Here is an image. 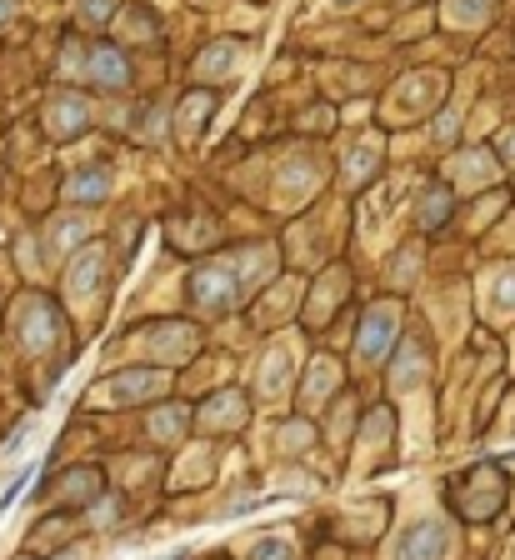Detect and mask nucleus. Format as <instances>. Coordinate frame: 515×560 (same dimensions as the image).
Returning a JSON list of instances; mask_svg holds the SVG:
<instances>
[{
    "mask_svg": "<svg viewBox=\"0 0 515 560\" xmlns=\"http://www.w3.org/2000/svg\"><path fill=\"white\" fill-rule=\"evenodd\" d=\"M445 550H451L445 520H416V526L396 540V560H445Z\"/></svg>",
    "mask_w": 515,
    "mask_h": 560,
    "instance_id": "1",
    "label": "nucleus"
},
{
    "mask_svg": "<svg viewBox=\"0 0 515 560\" xmlns=\"http://www.w3.org/2000/svg\"><path fill=\"white\" fill-rule=\"evenodd\" d=\"M236 266H211L191 275V301L205 305V311H230L236 305Z\"/></svg>",
    "mask_w": 515,
    "mask_h": 560,
    "instance_id": "2",
    "label": "nucleus"
},
{
    "mask_svg": "<svg viewBox=\"0 0 515 560\" xmlns=\"http://www.w3.org/2000/svg\"><path fill=\"white\" fill-rule=\"evenodd\" d=\"M165 390V376L161 370H136V376H120V380H106V386L90 390L96 406H130V400H145V396H161Z\"/></svg>",
    "mask_w": 515,
    "mask_h": 560,
    "instance_id": "3",
    "label": "nucleus"
},
{
    "mask_svg": "<svg viewBox=\"0 0 515 560\" xmlns=\"http://www.w3.org/2000/svg\"><path fill=\"white\" fill-rule=\"evenodd\" d=\"M15 315H21V345L31 350V356H41L45 345L55 341V311L41 301V295H25Z\"/></svg>",
    "mask_w": 515,
    "mask_h": 560,
    "instance_id": "4",
    "label": "nucleus"
},
{
    "mask_svg": "<svg viewBox=\"0 0 515 560\" xmlns=\"http://www.w3.org/2000/svg\"><path fill=\"white\" fill-rule=\"evenodd\" d=\"M396 341V311H386V305H380V311H370L365 315V331H360V356L365 360H380L386 356V345Z\"/></svg>",
    "mask_w": 515,
    "mask_h": 560,
    "instance_id": "5",
    "label": "nucleus"
},
{
    "mask_svg": "<svg viewBox=\"0 0 515 560\" xmlns=\"http://www.w3.org/2000/svg\"><path fill=\"white\" fill-rule=\"evenodd\" d=\"M100 275H106V250H86V256L70 266V301H86V295H96Z\"/></svg>",
    "mask_w": 515,
    "mask_h": 560,
    "instance_id": "6",
    "label": "nucleus"
},
{
    "mask_svg": "<svg viewBox=\"0 0 515 560\" xmlns=\"http://www.w3.org/2000/svg\"><path fill=\"white\" fill-rule=\"evenodd\" d=\"M485 311L491 315H515V266L495 270L491 285H485Z\"/></svg>",
    "mask_w": 515,
    "mask_h": 560,
    "instance_id": "7",
    "label": "nucleus"
},
{
    "mask_svg": "<svg viewBox=\"0 0 515 560\" xmlns=\"http://www.w3.org/2000/svg\"><path fill=\"white\" fill-rule=\"evenodd\" d=\"M51 130L55 135H80L86 130V100H76V96H65V100H55L51 106Z\"/></svg>",
    "mask_w": 515,
    "mask_h": 560,
    "instance_id": "8",
    "label": "nucleus"
},
{
    "mask_svg": "<svg viewBox=\"0 0 515 560\" xmlns=\"http://www.w3.org/2000/svg\"><path fill=\"white\" fill-rule=\"evenodd\" d=\"M106 191H110V175L106 171H80V175H70V181H65V195H70V201H106Z\"/></svg>",
    "mask_w": 515,
    "mask_h": 560,
    "instance_id": "9",
    "label": "nucleus"
},
{
    "mask_svg": "<svg viewBox=\"0 0 515 560\" xmlns=\"http://www.w3.org/2000/svg\"><path fill=\"white\" fill-rule=\"evenodd\" d=\"M90 76H96L100 86H126V61H120L116 51H106V45H100V51L90 55Z\"/></svg>",
    "mask_w": 515,
    "mask_h": 560,
    "instance_id": "10",
    "label": "nucleus"
},
{
    "mask_svg": "<svg viewBox=\"0 0 515 560\" xmlns=\"http://www.w3.org/2000/svg\"><path fill=\"white\" fill-rule=\"evenodd\" d=\"M286 380H290V350H276L270 366H260V390H266V396H280Z\"/></svg>",
    "mask_w": 515,
    "mask_h": 560,
    "instance_id": "11",
    "label": "nucleus"
},
{
    "mask_svg": "<svg viewBox=\"0 0 515 560\" xmlns=\"http://www.w3.org/2000/svg\"><path fill=\"white\" fill-rule=\"evenodd\" d=\"M240 415H246V406H240L236 390H226V396L205 410V420H211V425H240Z\"/></svg>",
    "mask_w": 515,
    "mask_h": 560,
    "instance_id": "12",
    "label": "nucleus"
},
{
    "mask_svg": "<svg viewBox=\"0 0 515 560\" xmlns=\"http://www.w3.org/2000/svg\"><path fill=\"white\" fill-rule=\"evenodd\" d=\"M396 195H400V185H380V191L370 195V205H365V230H376L380 216H390V210H396Z\"/></svg>",
    "mask_w": 515,
    "mask_h": 560,
    "instance_id": "13",
    "label": "nucleus"
},
{
    "mask_svg": "<svg viewBox=\"0 0 515 560\" xmlns=\"http://www.w3.org/2000/svg\"><path fill=\"white\" fill-rule=\"evenodd\" d=\"M376 155H380V140H360V145H355V155H351V165H345V181H360L365 171H370V165H376Z\"/></svg>",
    "mask_w": 515,
    "mask_h": 560,
    "instance_id": "14",
    "label": "nucleus"
},
{
    "mask_svg": "<svg viewBox=\"0 0 515 560\" xmlns=\"http://www.w3.org/2000/svg\"><path fill=\"white\" fill-rule=\"evenodd\" d=\"M491 175H495V165L485 161L481 151L461 155V181H465V185H485V181H491Z\"/></svg>",
    "mask_w": 515,
    "mask_h": 560,
    "instance_id": "15",
    "label": "nucleus"
},
{
    "mask_svg": "<svg viewBox=\"0 0 515 560\" xmlns=\"http://www.w3.org/2000/svg\"><path fill=\"white\" fill-rule=\"evenodd\" d=\"M205 106H211V100H205V96H191V100H185V106H181V120H175V130H181L185 140H191L195 130H201V116H205Z\"/></svg>",
    "mask_w": 515,
    "mask_h": 560,
    "instance_id": "16",
    "label": "nucleus"
},
{
    "mask_svg": "<svg viewBox=\"0 0 515 560\" xmlns=\"http://www.w3.org/2000/svg\"><path fill=\"white\" fill-rule=\"evenodd\" d=\"M250 560H295V546H290L286 536H276V540H260V546L250 550Z\"/></svg>",
    "mask_w": 515,
    "mask_h": 560,
    "instance_id": "17",
    "label": "nucleus"
},
{
    "mask_svg": "<svg viewBox=\"0 0 515 560\" xmlns=\"http://www.w3.org/2000/svg\"><path fill=\"white\" fill-rule=\"evenodd\" d=\"M426 201H430V205H420V226H440V220H445V210H451V195H445V191H430Z\"/></svg>",
    "mask_w": 515,
    "mask_h": 560,
    "instance_id": "18",
    "label": "nucleus"
},
{
    "mask_svg": "<svg viewBox=\"0 0 515 560\" xmlns=\"http://www.w3.org/2000/svg\"><path fill=\"white\" fill-rule=\"evenodd\" d=\"M426 370V360H420V350L416 345H406V356H400V366H396V386H410V380Z\"/></svg>",
    "mask_w": 515,
    "mask_h": 560,
    "instance_id": "19",
    "label": "nucleus"
},
{
    "mask_svg": "<svg viewBox=\"0 0 515 560\" xmlns=\"http://www.w3.org/2000/svg\"><path fill=\"white\" fill-rule=\"evenodd\" d=\"M86 236V220H61V226L51 230V240H55V250H70L76 240Z\"/></svg>",
    "mask_w": 515,
    "mask_h": 560,
    "instance_id": "20",
    "label": "nucleus"
},
{
    "mask_svg": "<svg viewBox=\"0 0 515 560\" xmlns=\"http://www.w3.org/2000/svg\"><path fill=\"white\" fill-rule=\"evenodd\" d=\"M331 386H335V366H331V360H321V366H315V376H311V400H321Z\"/></svg>",
    "mask_w": 515,
    "mask_h": 560,
    "instance_id": "21",
    "label": "nucleus"
},
{
    "mask_svg": "<svg viewBox=\"0 0 515 560\" xmlns=\"http://www.w3.org/2000/svg\"><path fill=\"white\" fill-rule=\"evenodd\" d=\"M185 425V415L181 410H165V415H155V435H175Z\"/></svg>",
    "mask_w": 515,
    "mask_h": 560,
    "instance_id": "22",
    "label": "nucleus"
},
{
    "mask_svg": "<svg viewBox=\"0 0 515 560\" xmlns=\"http://www.w3.org/2000/svg\"><path fill=\"white\" fill-rule=\"evenodd\" d=\"M230 61H236V51H211L205 55V70H226Z\"/></svg>",
    "mask_w": 515,
    "mask_h": 560,
    "instance_id": "23",
    "label": "nucleus"
},
{
    "mask_svg": "<svg viewBox=\"0 0 515 560\" xmlns=\"http://www.w3.org/2000/svg\"><path fill=\"white\" fill-rule=\"evenodd\" d=\"M106 11H110V0H86V15H90V21H100Z\"/></svg>",
    "mask_w": 515,
    "mask_h": 560,
    "instance_id": "24",
    "label": "nucleus"
},
{
    "mask_svg": "<svg viewBox=\"0 0 515 560\" xmlns=\"http://www.w3.org/2000/svg\"><path fill=\"white\" fill-rule=\"evenodd\" d=\"M501 155H515V135H501Z\"/></svg>",
    "mask_w": 515,
    "mask_h": 560,
    "instance_id": "25",
    "label": "nucleus"
},
{
    "mask_svg": "<svg viewBox=\"0 0 515 560\" xmlns=\"http://www.w3.org/2000/svg\"><path fill=\"white\" fill-rule=\"evenodd\" d=\"M5 21H11V5H5V0H0V25H5Z\"/></svg>",
    "mask_w": 515,
    "mask_h": 560,
    "instance_id": "26",
    "label": "nucleus"
}]
</instances>
